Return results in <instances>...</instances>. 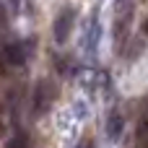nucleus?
I'll return each mask as SVG.
<instances>
[{
    "label": "nucleus",
    "mask_w": 148,
    "mask_h": 148,
    "mask_svg": "<svg viewBox=\"0 0 148 148\" xmlns=\"http://www.w3.org/2000/svg\"><path fill=\"white\" fill-rule=\"evenodd\" d=\"M70 29H73V10H62V13L55 18V39H57L60 44L68 42Z\"/></svg>",
    "instance_id": "nucleus-1"
},
{
    "label": "nucleus",
    "mask_w": 148,
    "mask_h": 148,
    "mask_svg": "<svg viewBox=\"0 0 148 148\" xmlns=\"http://www.w3.org/2000/svg\"><path fill=\"white\" fill-rule=\"evenodd\" d=\"M49 88H47V81H39L36 83V88H34V99H31V107H34V112L39 114V112H44L47 109V104L52 101V94H47Z\"/></svg>",
    "instance_id": "nucleus-2"
},
{
    "label": "nucleus",
    "mask_w": 148,
    "mask_h": 148,
    "mask_svg": "<svg viewBox=\"0 0 148 148\" xmlns=\"http://www.w3.org/2000/svg\"><path fill=\"white\" fill-rule=\"evenodd\" d=\"M3 60H5L8 65H21V62H23L21 47H18V44H8V47L3 49Z\"/></svg>",
    "instance_id": "nucleus-3"
},
{
    "label": "nucleus",
    "mask_w": 148,
    "mask_h": 148,
    "mask_svg": "<svg viewBox=\"0 0 148 148\" xmlns=\"http://www.w3.org/2000/svg\"><path fill=\"white\" fill-rule=\"evenodd\" d=\"M8 148H29V140H26V135H23V133H18V135L10 140V146H8Z\"/></svg>",
    "instance_id": "nucleus-4"
},
{
    "label": "nucleus",
    "mask_w": 148,
    "mask_h": 148,
    "mask_svg": "<svg viewBox=\"0 0 148 148\" xmlns=\"http://www.w3.org/2000/svg\"><path fill=\"white\" fill-rule=\"evenodd\" d=\"M5 73V62H3V57H0V75Z\"/></svg>",
    "instance_id": "nucleus-5"
}]
</instances>
